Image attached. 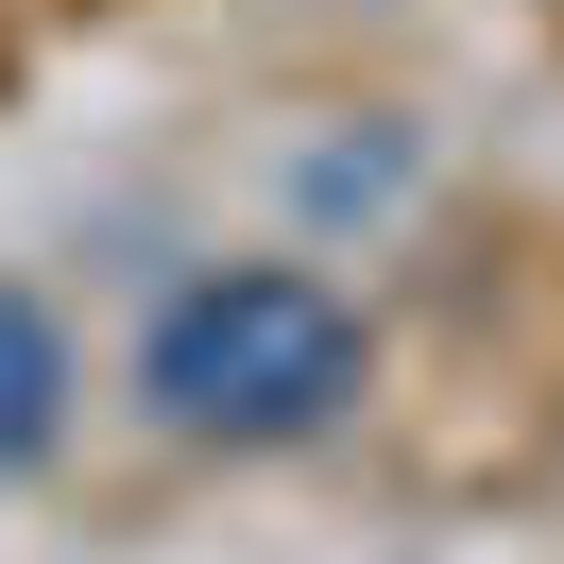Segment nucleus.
<instances>
[{
    "mask_svg": "<svg viewBox=\"0 0 564 564\" xmlns=\"http://www.w3.org/2000/svg\"><path fill=\"white\" fill-rule=\"evenodd\" d=\"M154 411L188 445H308L325 411L359 393V308L325 274H188L154 308Z\"/></svg>",
    "mask_w": 564,
    "mask_h": 564,
    "instance_id": "nucleus-1",
    "label": "nucleus"
},
{
    "mask_svg": "<svg viewBox=\"0 0 564 564\" xmlns=\"http://www.w3.org/2000/svg\"><path fill=\"white\" fill-rule=\"evenodd\" d=\"M52 427H69V343L35 291H0V462H52Z\"/></svg>",
    "mask_w": 564,
    "mask_h": 564,
    "instance_id": "nucleus-2",
    "label": "nucleus"
}]
</instances>
